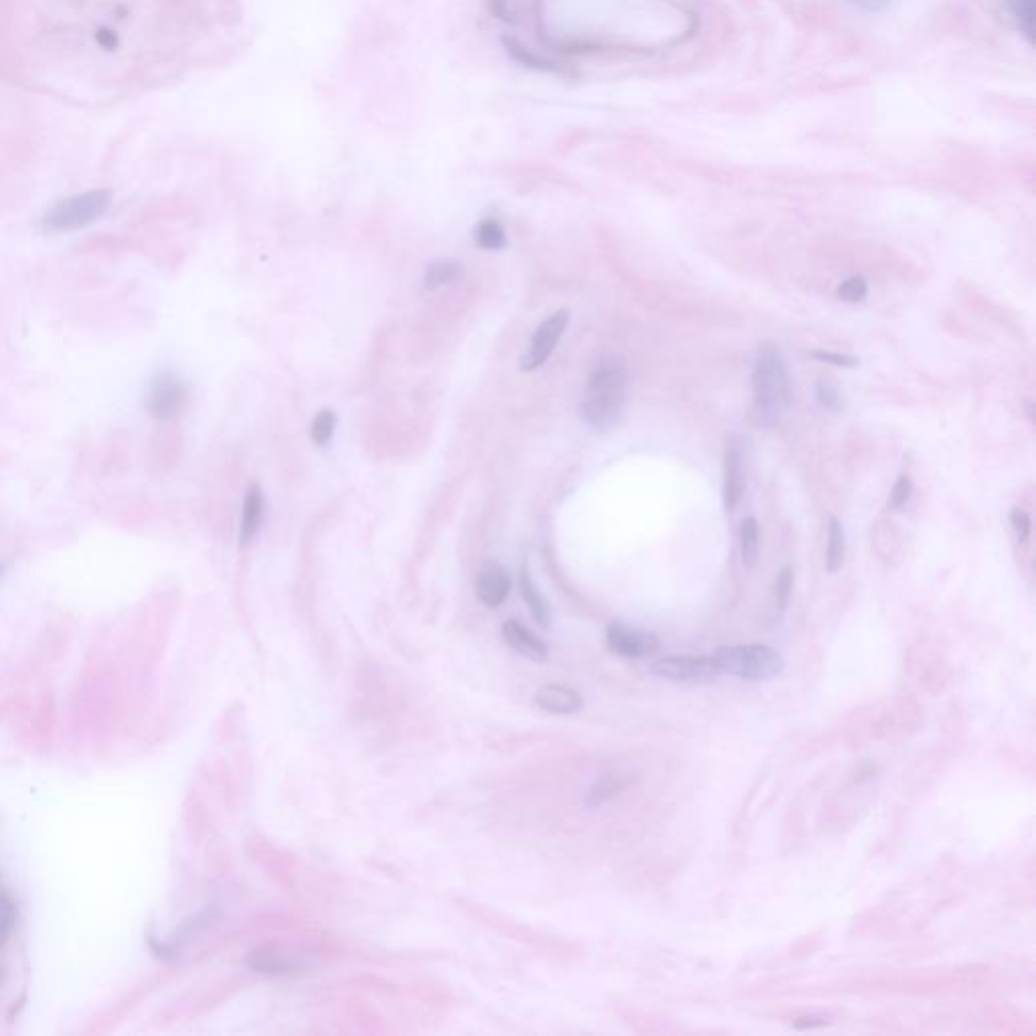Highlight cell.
Returning a JSON list of instances; mask_svg holds the SVG:
<instances>
[{
  "label": "cell",
  "instance_id": "obj_1",
  "mask_svg": "<svg viewBox=\"0 0 1036 1036\" xmlns=\"http://www.w3.org/2000/svg\"><path fill=\"white\" fill-rule=\"evenodd\" d=\"M177 0H0V71L45 96L100 104L158 77Z\"/></svg>",
  "mask_w": 1036,
  "mask_h": 1036
},
{
  "label": "cell",
  "instance_id": "obj_2",
  "mask_svg": "<svg viewBox=\"0 0 1036 1036\" xmlns=\"http://www.w3.org/2000/svg\"><path fill=\"white\" fill-rule=\"evenodd\" d=\"M628 373L622 361L608 359L593 369L581 403V415L595 429L612 427L626 405Z\"/></svg>",
  "mask_w": 1036,
  "mask_h": 1036
},
{
  "label": "cell",
  "instance_id": "obj_3",
  "mask_svg": "<svg viewBox=\"0 0 1036 1036\" xmlns=\"http://www.w3.org/2000/svg\"><path fill=\"white\" fill-rule=\"evenodd\" d=\"M786 361L775 344H763L753 367V411L761 425H773L788 407Z\"/></svg>",
  "mask_w": 1036,
  "mask_h": 1036
},
{
  "label": "cell",
  "instance_id": "obj_4",
  "mask_svg": "<svg viewBox=\"0 0 1036 1036\" xmlns=\"http://www.w3.org/2000/svg\"><path fill=\"white\" fill-rule=\"evenodd\" d=\"M713 660L719 674L737 676L743 680H769L780 676L786 668L784 656L765 644L721 646Z\"/></svg>",
  "mask_w": 1036,
  "mask_h": 1036
},
{
  "label": "cell",
  "instance_id": "obj_5",
  "mask_svg": "<svg viewBox=\"0 0 1036 1036\" xmlns=\"http://www.w3.org/2000/svg\"><path fill=\"white\" fill-rule=\"evenodd\" d=\"M110 191H88L59 201L43 217L45 233H69L96 223L110 209Z\"/></svg>",
  "mask_w": 1036,
  "mask_h": 1036
},
{
  "label": "cell",
  "instance_id": "obj_6",
  "mask_svg": "<svg viewBox=\"0 0 1036 1036\" xmlns=\"http://www.w3.org/2000/svg\"><path fill=\"white\" fill-rule=\"evenodd\" d=\"M189 399L187 385L172 373H160L152 379V385L148 389L146 409L156 419H172L177 417Z\"/></svg>",
  "mask_w": 1036,
  "mask_h": 1036
},
{
  "label": "cell",
  "instance_id": "obj_7",
  "mask_svg": "<svg viewBox=\"0 0 1036 1036\" xmlns=\"http://www.w3.org/2000/svg\"><path fill=\"white\" fill-rule=\"evenodd\" d=\"M652 674L672 682H707L721 676L713 656H666L652 664Z\"/></svg>",
  "mask_w": 1036,
  "mask_h": 1036
},
{
  "label": "cell",
  "instance_id": "obj_8",
  "mask_svg": "<svg viewBox=\"0 0 1036 1036\" xmlns=\"http://www.w3.org/2000/svg\"><path fill=\"white\" fill-rule=\"evenodd\" d=\"M567 324H569V312L559 310L553 316H549L535 330L533 340H531V347L525 353V357L521 359V369L523 371H535V369H539L541 365L547 363V359L551 357V353L557 347V342L561 340Z\"/></svg>",
  "mask_w": 1036,
  "mask_h": 1036
},
{
  "label": "cell",
  "instance_id": "obj_9",
  "mask_svg": "<svg viewBox=\"0 0 1036 1036\" xmlns=\"http://www.w3.org/2000/svg\"><path fill=\"white\" fill-rule=\"evenodd\" d=\"M606 640H608L610 650L624 658H644V656L654 654L660 646V640L656 634H652L648 630L630 628L624 622H612L608 626Z\"/></svg>",
  "mask_w": 1036,
  "mask_h": 1036
},
{
  "label": "cell",
  "instance_id": "obj_10",
  "mask_svg": "<svg viewBox=\"0 0 1036 1036\" xmlns=\"http://www.w3.org/2000/svg\"><path fill=\"white\" fill-rule=\"evenodd\" d=\"M247 968L255 974L272 978H294L302 974V964L286 956L276 947H259L247 956Z\"/></svg>",
  "mask_w": 1036,
  "mask_h": 1036
},
{
  "label": "cell",
  "instance_id": "obj_11",
  "mask_svg": "<svg viewBox=\"0 0 1036 1036\" xmlns=\"http://www.w3.org/2000/svg\"><path fill=\"white\" fill-rule=\"evenodd\" d=\"M508 591H510L508 571L496 561L484 563L476 577L478 599L488 608H498L500 603L508 597Z\"/></svg>",
  "mask_w": 1036,
  "mask_h": 1036
},
{
  "label": "cell",
  "instance_id": "obj_12",
  "mask_svg": "<svg viewBox=\"0 0 1036 1036\" xmlns=\"http://www.w3.org/2000/svg\"><path fill=\"white\" fill-rule=\"evenodd\" d=\"M502 636H504V642L521 656L529 658V660H535V662H545L549 658V650H547V644L535 634L531 632L529 628H525L521 622L516 620H508L504 622L502 626Z\"/></svg>",
  "mask_w": 1036,
  "mask_h": 1036
},
{
  "label": "cell",
  "instance_id": "obj_13",
  "mask_svg": "<svg viewBox=\"0 0 1036 1036\" xmlns=\"http://www.w3.org/2000/svg\"><path fill=\"white\" fill-rule=\"evenodd\" d=\"M535 703L539 709L553 715H573L583 709V697L577 690L563 684H547L539 688Z\"/></svg>",
  "mask_w": 1036,
  "mask_h": 1036
},
{
  "label": "cell",
  "instance_id": "obj_14",
  "mask_svg": "<svg viewBox=\"0 0 1036 1036\" xmlns=\"http://www.w3.org/2000/svg\"><path fill=\"white\" fill-rule=\"evenodd\" d=\"M723 500L727 512H733L743 496L745 480H743V456L741 448L737 444H729L725 450V464H723Z\"/></svg>",
  "mask_w": 1036,
  "mask_h": 1036
},
{
  "label": "cell",
  "instance_id": "obj_15",
  "mask_svg": "<svg viewBox=\"0 0 1036 1036\" xmlns=\"http://www.w3.org/2000/svg\"><path fill=\"white\" fill-rule=\"evenodd\" d=\"M19 931V909L13 895L0 883V958L15 943ZM5 982V970L0 966V984Z\"/></svg>",
  "mask_w": 1036,
  "mask_h": 1036
},
{
  "label": "cell",
  "instance_id": "obj_16",
  "mask_svg": "<svg viewBox=\"0 0 1036 1036\" xmlns=\"http://www.w3.org/2000/svg\"><path fill=\"white\" fill-rule=\"evenodd\" d=\"M264 518V494L259 486H251L243 500V512H241V527H239V541L241 545H247L259 531Z\"/></svg>",
  "mask_w": 1036,
  "mask_h": 1036
},
{
  "label": "cell",
  "instance_id": "obj_17",
  "mask_svg": "<svg viewBox=\"0 0 1036 1036\" xmlns=\"http://www.w3.org/2000/svg\"><path fill=\"white\" fill-rule=\"evenodd\" d=\"M502 47L504 51L510 55V59H514L516 63H521L529 69H537V71H551V73H557L561 71L559 63H555L553 59L533 51L531 47H527L523 41H518L516 37H502Z\"/></svg>",
  "mask_w": 1036,
  "mask_h": 1036
},
{
  "label": "cell",
  "instance_id": "obj_18",
  "mask_svg": "<svg viewBox=\"0 0 1036 1036\" xmlns=\"http://www.w3.org/2000/svg\"><path fill=\"white\" fill-rule=\"evenodd\" d=\"M521 591H523V599L527 603V608L531 610L535 622L543 628H549L551 624V608L547 599L543 597V593L539 591V587L535 585L531 573L523 567L521 569Z\"/></svg>",
  "mask_w": 1036,
  "mask_h": 1036
},
{
  "label": "cell",
  "instance_id": "obj_19",
  "mask_svg": "<svg viewBox=\"0 0 1036 1036\" xmlns=\"http://www.w3.org/2000/svg\"><path fill=\"white\" fill-rule=\"evenodd\" d=\"M846 557V535L844 527L836 516H830L828 523V547H826V571L838 573Z\"/></svg>",
  "mask_w": 1036,
  "mask_h": 1036
},
{
  "label": "cell",
  "instance_id": "obj_20",
  "mask_svg": "<svg viewBox=\"0 0 1036 1036\" xmlns=\"http://www.w3.org/2000/svg\"><path fill=\"white\" fill-rule=\"evenodd\" d=\"M462 276V266L456 264V262H436L427 266L425 270V276H423V284L427 290H436V288H442V286H448L452 282H456L458 278Z\"/></svg>",
  "mask_w": 1036,
  "mask_h": 1036
},
{
  "label": "cell",
  "instance_id": "obj_21",
  "mask_svg": "<svg viewBox=\"0 0 1036 1036\" xmlns=\"http://www.w3.org/2000/svg\"><path fill=\"white\" fill-rule=\"evenodd\" d=\"M1020 33L1032 43L1034 37V0H1002Z\"/></svg>",
  "mask_w": 1036,
  "mask_h": 1036
},
{
  "label": "cell",
  "instance_id": "obj_22",
  "mask_svg": "<svg viewBox=\"0 0 1036 1036\" xmlns=\"http://www.w3.org/2000/svg\"><path fill=\"white\" fill-rule=\"evenodd\" d=\"M739 537H741L743 565L753 567L757 561V555H759V525L753 516L745 518V521L741 523Z\"/></svg>",
  "mask_w": 1036,
  "mask_h": 1036
},
{
  "label": "cell",
  "instance_id": "obj_23",
  "mask_svg": "<svg viewBox=\"0 0 1036 1036\" xmlns=\"http://www.w3.org/2000/svg\"><path fill=\"white\" fill-rule=\"evenodd\" d=\"M504 229L500 227L498 221L494 219H486L478 225L476 229V243L482 247V249H500L504 247Z\"/></svg>",
  "mask_w": 1036,
  "mask_h": 1036
},
{
  "label": "cell",
  "instance_id": "obj_24",
  "mask_svg": "<svg viewBox=\"0 0 1036 1036\" xmlns=\"http://www.w3.org/2000/svg\"><path fill=\"white\" fill-rule=\"evenodd\" d=\"M334 427H336L334 411H330V409L318 411V415L314 417V423H312V440L318 446H326L330 442V438L334 436Z\"/></svg>",
  "mask_w": 1036,
  "mask_h": 1036
},
{
  "label": "cell",
  "instance_id": "obj_25",
  "mask_svg": "<svg viewBox=\"0 0 1036 1036\" xmlns=\"http://www.w3.org/2000/svg\"><path fill=\"white\" fill-rule=\"evenodd\" d=\"M869 294V284L867 280L862 276H852L848 280H844L838 290H836V296L844 302H850V304H856V302H862L867 298Z\"/></svg>",
  "mask_w": 1036,
  "mask_h": 1036
},
{
  "label": "cell",
  "instance_id": "obj_26",
  "mask_svg": "<svg viewBox=\"0 0 1036 1036\" xmlns=\"http://www.w3.org/2000/svg\"><path fill=\"white\" fill-rule=\"evenodd\" d=\"M792 589H794V573L790 567H786L775 579V608L780 614L786 612V608H788Z\"/></svg>",
  "mask_w": 1036,
  "mask_h": 1036
},
{
  "label": "cell",
  "instance_id": "obj_27",
  "mask_svg": "<svg viewBox=\"0 0 1036 1036\" xmlns=\"http://www.w3.org/2000/svg\"><path fill=\"white\" fill-rule=\"evenodd\" d=\"M618 790H620L618 777H614V775L601 777V780L591 788L589 798H587V804H589V806H599V804H603L606 800H610Z\"/></svg>",
  "mask_w": 1036,
  "mask_h": 1036
},
{
  "label": "cell",
  "instance_id": "obj_28",
  "mask_svg": "<svg viewBox=\"0 0 1036 1036\" xmlns=\"http://www.w3.org/2000/svg\"><path fill=\"white\" fill-rule=\"evenodd\" d=\"M1010 525H1012V531L1016 535V541L1020 545H1026L1028 539H1030V527H1032L1028 512L1022 510V508H1012V512H1010Z\"/></svg>",
  "mask_w": 1036,
  "mask_h": 1036
},
{
  "label": "cell",
  "instance_id": "obj_29",
  "mask_svg": "<svg viewBox=\"0 0 1036 1036\" xmlns=\"http://www.w3.org/2000/svg\"><path fill=\"white\" fill-rule=\"evenodd\" d=\"M488 9H490L492 17L498 21H502L506 25L516 23V17H518L516 0H488Z\"/></svg>",
  "mask_w": 1036,
  "mask_h": 1036
},
{
  "label": "cell",
  "instance_id": "obj_30",
  "mask_svg": "<svg viewBox=\"0 0 1036 1036\" xmlns=\"http://www.w3.org/2000/svg\"><path fill=\"white\" fill-rule=\"evenodd\" d=\"M911 492H913V482L907 474H901L899 480L895 482L893 490H891V496H889V508L897 510L901 506L907 504V500L911 498Z\"/></svg>",
  "mask_w": 1036,
  "mask_h": 1036
},
{
  "label": "cell",
  "instance_id": "obj_31",
  "mask_svg": "<svg viewBox=\"0 0 1036 1036\" xmlns=\"http://www.w3.org/2000/svg\"><path fill=\"white\" fill-rule=\"evenodd\" d=\"M818 401L822 407H826L830 411H840L844 407L840 391L832 383H826V381H822L818 385Z\"/></svg>",
  "mask_w": 1036,
  "mask_h": 1036
},
{
  "label": "cell",
  "instance_id": "obj_32",
  "mask_svg": "<svg viewBox=\"0 0 1036 1036\" xmlns=\"http://www.w3.org/2000/svg\"><path fill=\"white\" fill-rule=\"evenodd\" d=\"M814 359L822 361V363H828V365H834V367H844V369H852L856 367V359L850 357V355H842V353H830V351H814L812 353Z\"/></svg>",
  "mask_w": 1036,
  "mask_h": 1036
},
{
  "label": "cell",
  "instance_id": "obj_33",
  "mask_svg": "<svg viewBox=\"0 0 1036 1036\" xmlns=\"http://www.w3.org/2000/svg\"><path fill=\"white\" fill-rule=\"evenodd\" d=\"M846 3H850L852 7L860 9V11H869V13H877L881 9H885L891 0H846Z\"/></svg>",
  "mask_w": 1036,
  "mask_h": 1036
},
{
  "label": "cell",
  "instance_id": "obj_34",
  "mask_svg": "<svg viewBox=\"0 0 1036 1036\" xmlns=\"http://www.w3.org/2000/svg\"><path fill=\"white\" fill-rule=\"evenodd\" d=\"M826 1024H830V1022H828V1018H822V1016H800V1018H796V1022H794V1026H796L798 1030L822 1028V1026H826Z\"/></svg>",
  "mask_w": 1036,
  "mask_h": 1036
}]
</instances>
